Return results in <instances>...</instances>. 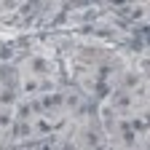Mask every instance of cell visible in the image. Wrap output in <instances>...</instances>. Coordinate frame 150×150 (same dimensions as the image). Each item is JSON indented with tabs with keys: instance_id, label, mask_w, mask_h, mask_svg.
<instances>
[{
	"instance_id": "cell-1",
	"label": "cell",
	"mask_w": 150,
	"mask_h": 150,
	"mask_svg": "<svg viewBox=\"0 0 150 150\" xmlns=\"http://www.w3.org/2000/svg\"><path fill=\"white\" fill-rule=\"evenodd\" d=\"M62 94H46V97L40 99V107L43 110H54V107H62Z\"/></svg>"
},
{
	"instance_id": "cell-8",
	"label": "cell",
	"mask_w": 150,
	"mask_h": 150,
	"mask_svg": "<svg viewBox=\"0 0 150 150\" xmlns=\"http://www.w3.org/2000/svg\"><path fill=\"white\" fill-rule=\"evenodd\" d=\"M32 70L35 72H46V62L43 59H32Z\"/></svg>"
},
{
	"instance_id": "cell-4",
	"label": "cell",
	"mask_w": 150,
	"mask_h": 150,
	"mask_svg": "<svg viewBox=\"0 0 150 150\" xmlns=\"http://www.w3.org/2000/svg\"><path fill=\"white\" fill-rule=\"evenodd\" d=\"M131 105V97H129V94H115V107H129Z\"/></svg>"
},
{
	"instance_id": "cell-2",
	"label": "cell",
	"mask_w": 150,
	"mask_h": 150,
	"mask_svg": "<svg viewBox=\"0 0 150 150\" xmlns=\"http://www.w3.org/2000/svg\"><path fill=\"white\" fill-rule=\"evenodd\" d=\"M16 102V94H13V88H3V91H0V105H13Z\"/></svg>"
},
{
	"instance_id": "cell-6",
	"label": "cell",
	"mask_w": 150,
	"mask_h": 150,
	"mask_svg": "<svg viewBox=\"0 0 150 150\" xmlns=\"http://www.w3.org/2000/svg\"><path fill=\"white\" fill-rule=\"evenodd\" d=\"M38 88H40V83H38L35 78H30V81H24V91H27V94H35Z\"/></svg>"
},
{
	"instance_id": "cell-10",
	"label": "cell",
	"mask_w": 150,
	"mask_h": 150,
	"mask_svg": "<svg viewBox=\"0 0 150 150\" xmlns=\"http://www.w3.org/2000/svg\"><path fill=\"white\" fill-rule=\"evenodd\" d=\"M131 126H134V129H137V131H145V121H139V118H137V121H134V123H131Z\"/></svg>"
},
{
	"instance_id": "cell-7",
	"label": "cell",
	"mask_w": 150,
	"mask_h": 150,
	"mask_svg": "<svg viewBox=\"0 0 150 150\" xmlns=\"http://www.w3.org/2000/svg\"><path fill=\"white\" fill-rule=\"evenodd\" d=\"M0 78L3 81H13V67H3L0 70Z\"/></svg>"
},
{
	"instance_id": "cell-3",
	"label": "cell",
	"mask_w": 150,
	"mask_h": 150,
	"mask_svg": "<svg viewBox=\"0 0 150 150\" xmlns=\"http://www.w3.org/2000/svg\"><path fill=\"white\" fill-rule=\"evenodd\" d=\"M123 83H126V88H139V75H134V72H129L126 78H123Z\"/></svg>"
},
{
	"instance_id": "cell-9",
	"label": "cell",
	"mask_w": 150,
	"mask_h": 150,
	"mask_svg": "<svg viewBox=\"0 0 150 150\" xmlns=\"http://www.w3.org/2000/svg\"><path fill=\"white\" fill-rule=\"evenodd\" d=\"M134 139H137V137H134V134H131V131L126 129V131H123V142H126V145H134Z\"/></svg>"
},
{
	"instance_id": "cell-5",
	"label": "cell",
	"mask_w": 150,
	"mask_h": 150,
	"mask_svg": "<svg viewBox=\"0 0 150 150\" xmlns=\"http://www.w3.org/2000/svg\"><path fill=\"white\" fill-rule=\"evenodd\" d=\"M11 123H13V115L8 110H3V112H0V129H8Z\"/></svg>"
},
{
	"instance_id": "cell-11",
	"label": "cell",
	"mask_w": 150,
	"mask_h": 150,
	"mask_svg": "<svg viewBox=\"0 0 150 150\" xmlns=\"http://www.w3.org/2000/svg\"><path fill=\"white\" fill-rule=\"evenodd\" d=\"M86 145H97V134H86Z\"/></svg>"
}]
</instances>
